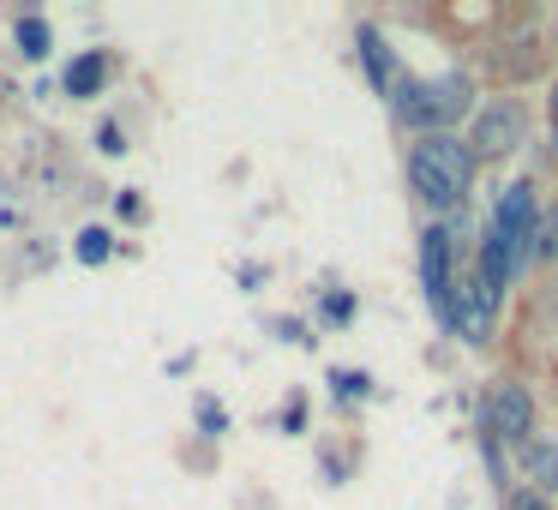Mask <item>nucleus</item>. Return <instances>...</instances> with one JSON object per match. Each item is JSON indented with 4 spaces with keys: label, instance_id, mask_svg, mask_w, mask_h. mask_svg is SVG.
Here are the masks:
<instances>
[{
    "label": "nucleus",
    "instance_id": "ddd939ff",
    "mask_svg": "<svg viewBox=\"0 0 558 510\" xmlns=\"http://www.w3.org/2000/svg\"><path fill=\"white\" fill-rule=\"evenodd\" d=\"M510 510H546V498L541 493H517V498H510Z\"/></svg>",
    "mask_w": 558,
    "mask_h": 510
},
{
    "label": "nucleus",
    "instance_id": "39448f33",
    "mask_svg": "<svg viewBox=\"0 0 558 510\" xmlns=\"http://www.w3.org/2000/svg\"><path fill=\"white\" fill-rule=\"evenodd\" d=\"M481 421H486V438H493V445H529L534 438V397L522 385H493V397L481 402Z\"/></svg>",
    "mask_w": 558,
    "mask_h": 510
},
{
    "label": "nucleus",
    "instance_id": "9d476101",
    "mask_svg": "<svg viewBox=\"0 0 558 510\" xmlns=\"http://www.w3.org/2000/svg\"><path fill=\"white\" fill-rule=\"evenodd\" d=\"M13 37H19V49H25L31 54V61H43V54H49V25H43V19H19V25H13Z\"/></svg>",
    "mask_w": 558,
    "mask_h": 510
},
{
    "label": "nucleus",
    "instance_id": "f257e3e1",
    "mask_svg": "<svg viewBox=\"0 0 558 510\" xmlns=\"http://www.w3.org/2000/svg\"><path fill=\"white\" fill-rule=\"evenodd\" d=\"M409 186L421 193V205L457 210L474 186V157L462 138L450 133H421V145L409 150Z\"/></svg>",
    "mask_w": 558,
    "mask_h": 510
},
{
    "label": "nucleus",
    "instance_id": "f8f14e48",
    "mask_svg": "<svg viewBox=\"0 0 558 510\" xmlns=\"http://www.w3.org/2000/svg\"><path fill=\"white\" fill-rule=\"evenodd\" d=\"M330 385H337L342 397H361V390H366V378H361V373H337V378H330Z\"/></svg>",
    "mask_w": 558,
    "mask_h": 510
},
{
    "label": "nucleus",
    "instance_id": "4468645a",
    "mask_svg": "<svg viewBox=\"0 0 558 510\" xmlns=\"http://www.w3.org/2000/svg\"><path fill=\"white\" fill-rule=\"evenodd\" d=\"M553 138H558V85H553Z\"/></svg>",
    "mask_w": 558,
    "mask_h": 510
},
{
    "label": "nucleus",
    "instance_id": "7ed1b4c3",
    "mask_svg": "<svg viewBox=\"0 0 558 510\" xmlns=\"http://www.w3.org/2000/svg\"><path fill=\"white\" fill-rule=\"evenodd\" d=\"M397 114H402V121H414V126H426V133H445L450 121L474 114L469 78L445 73V78H433V85H409V78H402V85H397Z\"/></svg>",
    "mask_w": 558,
    "mask_h": 510
},
{
    "label": "nucleus",
    "instance_id": "20e7f679",
    "mask_svg": "<svg viewBox=\"0 0 558 510\" xmlns=\"http://www.w3.org/2000/svg\"><path fill=\"white\" fill-rule=\"evenodd\" d=\"M529 138V109H522L517 97H498V102H481V109L469 114V157L474 162H498L510 157V150Z\"/></svg>",
    "mask_w": 558,
    "mask_h": 510
},
{
    "label": "nucleus",
    "instance_id": "f03ea898",
    "mask_svg": "<svg viewBox=\"0 0 558 510\" xmlns=\"http://www.w3.org/2000/svg\"><path fill=\"white\" fill-rule=\"evenodd\" d=\"M486 241L505 253L510 282L529 277V265L541 258V205H534V186H529V181H510L505 193H498V210H493V229H486Z\"/></svg>",
    "mask_w": 558,
    "mask_h": 510
},
{
    "label": "nucleus",
    "instance_id": "9b49d317",
    "mask_svg": "<svg viewBox=\"0 0 558 510\" xmlns=\"http://www.w3.org/2000/svg\"><path fill=\"white\" fill-rule=\"evenodd\" d=\"M73 253L85 258V265H102V258L114 253V234H109V229H85V234H78V246H73Z\"/></svg>",
    "mask_w": 558,
    "mask_h": 510
},
{
    "label": "nucleus",
    "instance_id": "423d86ee",
    "mask_svg": "<svg viewBox=\"0 0 558 510\" xmlns=\"http://www.w3.org/2000/svg\"><path fill=\"white\" fill-rule=\"evenodd\" d=\"M421 282H426V301L438 306V318H445L450 313V289H457V270H450V234L445 229L421 234Z\"/></svg>",
    "mask_w": 558,
    "mask_h": 510
},
{
    "label": "nucleus",
    "instance_id": "6e6552de",
    "mask_svg": "<svg viewBox=\"0 0 558 510\" xmlns=\"http://www.w3.org/2000/svg\"><path fill=\"white\" fill-rule=\"evenodd\" d=\"M361 49H366V73H373V85H378V90H397L402 78H397V61H390L378 25H361Z\"/></svg>",
    "mask_w": 558,
    "mask_h": 510
},
{
    "label": "nucleus",
    "instance_id": "0eeeda50",
    "mask_svg": "<svg viewBox=\"0 0 558 510\" xmlns=\"http://www.w3.org/2000/svg\"><path fill=\"white\" fill-rule=\"evenodd\" d=\"M522 481H529V493H558V445L529 438L522 445Z\"/></svg>",
    "mask_w": 558,
    "mask_h": 510
},
{
    "label": "nucleus",
    "instance_id": "1a4fd4ad",
    "mask_svg": "<svg viewBox=\"0 0 558 510\" xmlns=\"http://www.w3.org/2000/svg\"><path fill=\"white\" fill-rule=\"evenodd\" d=\"M102 78H109V61H102V54H78V61L66 66V97H97Z\"/></svg>",
    "mask_w": 558,
    "mask_h": 510
}]
</instances>
